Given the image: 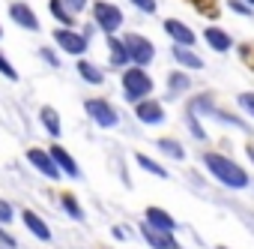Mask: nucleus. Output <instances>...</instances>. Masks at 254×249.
Listing matches in <instances>:
<instances>
[{"label": "nucleus", "mask_w": 254, "mask_h": 249, "mask_svg": "<svg viewBox=\"0 0 254 249\" xmlns=\"http://www.w3.org/2000/svg\"><path fill=\"white\" fill-rule=\"evenodd\" d=\"M186 90H191V78H189L183 69L168 72V96H171V99H177V96H183Z\"/></svg>", "instance_id": "19"}, {"label": "nucleus", "mask_w": 254, "mask_h": 249, "mask_svg": "<svg viewBox=\"0 0 254 249\" xmlns=\"http://www.w3.org/2000/svg\"><path fill=\"white\" fill-rule=\"evenodd\" d=\"M75 69H78V75H81V78H84L87 84H93V87H99V84L105 81V72H102V69H99L96 63L84 60V57H81V60L75 63Z\"/></svg>", "instance_id": "20"}, {"label": "nucleus", "mask_w": 254, "mask_h": 249, "mask_svg": "<svg viewBox=\"0 0 254 249\" xmlns=\"http://www.w3.org/2000/svg\"><path fill=\"white\" fill-rule=\"evenodd\" d=\"M48 9H51V15L60 21V27H75V15L63 6V0H48Z\"/></svg>", "instance_id": "24"}, {"label": "nucleus", "mask_w": 254, "mask_h": 249, "mask_svg": "<svg viewBox=\"0 0 254 249\" xmlns=\"http://www.w3.org/2000/svg\"><path fill=\"white\" fill-rule=\"evenodd\" d=\"M90 12H93V27H99L105 36H117V30L126 21L123 9L117 3H108V0H96V3L90 6Z\"/></svg>", "instance_id": "3"}, {"label": "nucleus", "mask_w": 254, "mask_h": 249, "mask_svg": "<svg viewBox=\"0 0 254 249\" xmlns=\"http://www.w3.org/2000/svg\"><path fill=\"white\" fill-rule=\"evenodd\" d=\"M9 18L18 24V27H24V30H30V33H36L42 24H39V18H36V12H33V6L30 3H24V0H15V3H9Z\"/></svg>", "instance_id": "10"}, {"label": "nucleus", "mask_w": 254, "mask_h": 249, "mask_svg": "<svg viewBox=\"0 0 254 249\" xmlns=\"http://www.w3.org/2000/svg\"><path fill=\"white\" fill-rule=\"evenodd\" d=\"M171 54H174V60H177L183 69H191V72H200V69H203V57H200L194 48H183V45H174V48H171Z\"/></svg>", "instance_id": "17"}, {"label": "nucleus", "mask_w": 254, "mask_h": 249, "mask_svg": "<svg viewBox=\"0 0 254 249\" xmlns=\"http://www.w3.org/2000/svg\"><path fill=\"white\" fill-rule=\"evenodd\" d=\"M132 3H135L141 12H147V15H153V12H156V0H132Z\"/></svg>", "instance_id": "33"}, {"label": "nucleus", "mask_w": 254, "mask_h": 249, "mask_svg": "<svg viewBox=\"0 0 254 249\" xmlns=\"http://www.w3.org/2000/svg\"><path fill=\"white\" fill-rule=\"evenodd\" d=\"M105 42H108V63H111L117 72L132 66V60H129V51H126V42H123V36H108Z\"/></svg>", "instance_id": "13"}, {"label": "nucleus", "mask_w": 254, "mask_h": 249, "mask_svg": "<svg viewBox=\"0 0 254 249\" xmlns=\"http://www.w3.org/2000/svg\"><path fill=\"white\" fill-rule=\"evenodd\" d=\"M87 3H90V0H63V6H66L72 15H81V12L87 9Z\"/></svg>", "instance_id": "32"}, {"label": "nucleus", "mask_w": 254, "mask_h": 249, "mask_svg": "<svg viewBox=\"0 0 254 249\" xmlns=\"http://www.w3.org/2000/svg\"><path fill=\"white\" fill-rule=\"evenodd\" d=\"M60 207H63V213H66V216H72L75 222H84V219H87V213H84L81 201H78L72 192H63V195H60Z\"/></svg>", "instance_id": "22"}, {"label": "nucleus", "mask_w": 254, "mask_h": 249, "mask_svg": "<svg viewBox=\"0 0 254 249\" xmlns=\"http://www.w3.org/2000/svg\"><path fill=\"white\" fill-rule=\"evenodd\" d=\"M248 156H251V159H254V144H248Z\"/></svg>", "instance_id": "35"}, {"label": "nucleus", "mask_w": 254, "mask_h": 249, "mask_svg": "<svg viewBox=\"0 0 254 249\" xmlns=\"http://www.w3.org/2000/svg\"><path fill=\"white\" fill-rule=\"evenodd\" d=\"M227 6H230V9H233L236 15H245V18H248V15L254 12V9H251V6L245 3V0H227Z\"/></svg>", "instance_id": "30"}, {"label": "nucleus", "mask_w": 254, "mask_h": 249, "mask_svg": "<svg viewBox=\"0 0 254 249\" xmlns=\"http://www.w3.org/2000/svg\"><path fill=\"white\" fill-rule=\"evenodd\" d=\"M120 84H123V99H126V102H132V105H138V102L150 99V96H153V90H156V81H153V78H150V72H147V69H141V66H129V69H123Z\"/></svg>", "instance_id": "2"}, {"label": "nucleus", "mask_w": 254, "mask_h": 249, "mask_svg": "<svg viewBox=\"0 0 254 249\" xmlns=\"http://www.w3.org/2000/svg\"><path fill=\"white\" fill-rule=\"evenodd\" d=\"M144 222H147L150 228H156V231H168V234L177 231V219H174L168 210L156 207V204H150V207L144 210Z\"/></svg>", "instance_id": "12"}, {"label": "nucleus", "mask_w": 254, "mask_h": 249, "mask_svg": "<svg viewBox=\"0 0 254 249\" xmlns=\"http://www.w3.org/2000/svg\"><path fill=\"white\" fill-rule=\"evenodd\" d=\"M135 117L144 123V126H159V123H165V105L150 96V99L135 105Z\"/></svg>", "instance_id": "9"}, {"label": "nucleus", "mask_w": 254, "mask_h": 249, "mask_svg": "<svg viewBox=\"0 0 254 249\" xmlns=\"http://www.w3.org/2000/svg\"><path fill=\"white\" fill-rule=\"evenodd\" d=\"M165 33L171 36V42L174 45H183V48H194V42H197V33L189 27V24H183L180 18H165Z\"/></svg>", "instance_id": "7"}, {"label": "nucleus", "mask_w": 254, "mask_h": 249, "mask_svg": "<svg viewBox=\"0 0 254 249\" xmlns=\"http://www.w3.org/2000/svg\"><path fill=\"white\" fill-rule=\"evenodd\" d=\"M0 249H18V240H15L3 225H0Z\"/></svg>", "instance_id": "28"}, {"label": "nucleus", "mask_w": 254, "mask_h": 249, "mask_svg": "<svg viewBox=\"0 0 254 249\" xmlns=\"http://www.w3.org/2000/svg\"><path fill=\"white\" fill-rule=\"evenodd\" d=\"M123 42H126V51H129L132 66L147 69V66L156 60V45H153V39H147V36H141V33H126Z\"/></svg>", "instance_id": "4"}, {"label": "nucleus", "mask_w": 254, "mask_h": 249, "mask_svg": "<svg viewBox=\"0 0 254 249\" xmlns=\"http://www.w3.org/2000/svg\"><path fill=\"white\" fill-rule=\"evenodd\" d=\"M203 165H206V171H209L221 186H227V189H245V186L251 183L248 171H245L239 162H233L230 156H224V153H215V150L203 153Z\"/></svg>", "instance_id": "1"}, {"label": "nucleus", "mask_w": 254, "mask_h": 249, "mask_svg": "<svg viewBox=\"0 0 254 249\" xmlns=\"http://www.w3.org/2000/svg\"><path fill=\"white\" fill-rule=\"evenodd\" d=\"M39 57H42V60H45L51 69H57V66H60V57H57V51H51L48 45H45V48H39Z\"/></svg>", "instance_id": "29"}, {"label": "nucleus", "mask_w": 254, "mask_h": 249, "mask_svg": "<svg viewBox=\"0 0 254 249\" xmlns=\"http://www.w3.org/2000/svg\"><path fill=\"white\" fill-rule=\"evenodd\" d=\"M141 234H144V240H147L153 249H180V243H177L174 234H168V231H156V228H150L147 222H141Z\"/></svg>", "instance_id": "15"}, {"label": "nucleus", "mask_w": 254, "mask_h": 249, "mask_svg": "<svg viewBox=\"0 0 254 249\" xmlns=\"http://www.w3.org/2000/svg\"><path fill=\"white\" fill-rule=\"evenodd\" d=\"M21 222H24V228L36 237V240H42V243H51V228H48V222L36 213V210H21Z\"/></svg>", "instance_id": "14"}, {"label": "nucleus", "mask_w": 254, "mask_h": 249, "mask_svg": "<svg viewBox=\"0 0 254 249\" xmlns=\"http://www.w3.org/2000/svg\"><path fill=\"white\" fill-rule=\"evenodd\" d=\"M12 219H15V207H12V204H9L6 198H0V225L6 228V225H9Z\"/></svg>", "instance_id": "26"}, {"label": "nucleus", "mask_w": 254, "mask_h": 249, "mask_svg": "<svg viewBox=\"0 0 254 249\" xmlns=\"http://www.w3.org/2000/svg\"><path fill=\"white\" fill-rule=\"evenodd\" d=\"M203 39H206V45H209L212 51H218V54H224V51L233 48V36H230L227 30H221V27H206V30H203Z\"/></svg>", "instance_id": "16"}, {"label": "nucleus", "mask_w": 254, "mask_h": 249, "mask_svg": "<svg viewBox=\"0 0 254 249\" xmlns=\"http://www.w3.org/2000/svg\"><path fill=\"white\" fill-rule=\"evenodd\" d=\"M236 102H239V108H242L245 114H251V117H254V93H239V99H236Z\"/></svg>", "instance_id": "31"}, {"label": "nucleus", "mask_w": 254, "mask_h": 249, "mask_svg": "<svg viewBox=\"0 0 254 249\" xmlns=\"http://www.w3.org/2000/svg\"><path fill=\"white\" fill-rule=\"evenodd\" d=\"M215 249H227V246H215Z\"/></svg>", "instance_id": "37"}, {"label": "nucleus", "mask_w": 254, "mask_h": 249, "mask_svg": "<svg viewBox=\"0 0 254 249\" xmlns=\"http://www.w3.org/2000/svg\"><path fill=\"white\" fill-rule=\"evenodd\" d=\"M84 111L90 114V120L96 123V126H102V129H114L117 123H120V114H117V108H114L108 99H102V96H93V99H87V102H84Z\"/></svg>", "instance_id": "6"}, {"label": "nucleus", "mask_w": 254, "mask_h": 249, "mask_svg": "<svg viewBox=\"0 0 254 249\" xmlns=\"http://www.w3.org/2000/svg\"><path fill=\"white\" fill-rule=\"evenodd\" d=\"M186 126H189V132L197 138V141H206V129L200 126V120H197V111H186Z\"/></svg>", "instance_id": "25"}, {"label": "nucleus", "mask_w": 254, "mask_h": 249, "mask_svg": "<svg viewBox=\"0 0 254 249\" xmlns=\"http://www.w3.org/2000/svg\"><path fill=\"white\" fill-rule=\"evenodd\" d=\"M27 162H30L39 174H45L48 180H60V177H63V174H60V168L54 165L51 153H48V150H42V147H30V150H27Z\"/></svg>", "instance_id": "8"}, {"label": "nucleus", "mask_w": 254, "mask_h": 249, "mask_svg": "<svg viewBox=\"0 0 254 249\" xmlns=\"http://www.w3.org/2000/svg\"><path fill=\"white\" fill-rule=\"evenodd\" d=\"M39 123L48 129V135H51V138H60L63 123H60V111H57L54 105H42V108H39Z\"/></svg>", "instance_id": "18"}, {"label": "nucleus", "mask_w": 254, "mask_h": 249, "mask_svg": "<svg viewBox=\"0 0 254 249\" xmlns=\"http://www.w3.org/2000/svg\"><path fill=\"white\" fill-rule=\"evenodd\" d=\"M135 162H138V168L141 171H147V174H153V177H162V180H168L171 174H168V168L162 165V162H156L153 156H147V153H135Z\"/></svg>", "instance_id": "21"}, {"label": "nucleus", "mask_w": 254, "mask_h": 249, "mask_svg": "<svg viewBox=\"0 0 254 249\" xmlns=\"http://www.w3.org/2000/svg\"><path fill=\"white\" fill-rule=\"evenodd\" d=\"M0 75L9 78V81H18V69L9 63V57H6V54H0Z\"/></svg>", "instance_id": "27"}, {"label": "nucleus", "mask_w": 254, "mask_h": 249, "mask_svg": "<svg viewBox=\"0 0 254 249\" xmlns=\"http://www.w3.org/2000/svg\"><path fill=\"white\" fill-rule=\"evenodd\" d=\"M0 36H3V27H0Z\"/></svg>", "instance_id": "38"}, {"label": "nucleus", "mask_w": 254, "mask_h": 249, "mask_svg": "<svg viewBox=\"0 0 254 249\" xmlns=\"http://www.w3.org/2000/svg\"><path fill=\"white\" fill-rule=\"evenodd\" d=\"M245 3H248V6H251V9H254V0H245Z\"/></svg>", "instance_id": "36"}, {"label": "nucleus", "mask_w": 254, "mask_h": 249, "mask_svg": "<svg viewBox=\"0 0 254 249\" xmlns=\"http://www.w3.org/2000/svg\"><path fill=\"white\" fill-rule=\"evenodd\" d=\"M54 42H57V48L63 51V54H72V57H84L87 54V48H90V39L81 33V30H75V27H57L54 30Z\"/></svg>", "instance_id": "5"}, {"label": "nucleus", "mask_w": 254, "mask_h": 249, "mask_svg": "<svg viewBox=\"0 0 254 249\" xmlns=\"http://www.w3.org/2000/svg\"><path fill=\"white\" fill-rule=\"evenodd\" d=\"M156 147H159L165 156H171L174 162H183V159H186V147H183L177 138H159V141H156Z\"/></svg>", "instance_id": "23"}, {"label": "nucleus", "mask_w": 254, "mask_h": 249, "mask_svg": "<svg viewBox=\"0 0 254 249\" xmlns=\"http://www.w3.org/2000/svg\"><path fill=\"white\" fill-rule=\"evenodd\" d=\"M48 153H51V159H54V165L60 168V174H63V177H72V180H78V177H81V168H78L75 156H72L66 147L51 144V147H48Z\"/></svg>", "instance_id": "11"}, {"label": "nucleus", "mask_w": 254, "mask_h": 249, "mask_svg": "<svg viewBox=\"0 0 254 249\" xmlns=\"http://www.w3.org/2000/svg\"><path fill=\"white\" fill-rule=\"evenodd\" d=\"M111 234H114L117 240H126V237H129V231H126V225H114V228H111Z\"/></svg>", "instance_id": "34"}]
</instances>
